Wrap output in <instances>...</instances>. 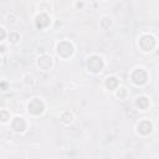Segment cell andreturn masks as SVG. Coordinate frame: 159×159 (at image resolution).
<instances>
[{
  "label": "cell",
  "instance_id": "6da1fadb",
  "mask_svg": "<svg viewBox=\"0 0 159 159\" xmlns=\"http://www.w3.org/2000/svg\"><path fill=\"white\" fill-rule=\"evenodd\" d=\"M103 61H102V58L97 56V55H93V56H91L88 58V61H87V67L91 72H93V73H98V72H101L102 69H103Z\"/></svg>",
  "mask_w": 159,
  "mask_h": 159
},
{
  "label": "cell",
  "instance_id": "7a4b0ae2",
  "mask_svg": "<svg viewBox=\"0 0 159 159\" xmlns=\"http://www.w3.org/2000/svg\"><path fill=\"white\" fill-rule=\"evenodd\" d=\"M139 46L143 51H152L155 47V39L152 35H143L139 39Z\"/></svg>",
  "mask_w": 159,
  "mask_h": 159
},
{
  "label": "cell",
  "instance_id": "3957f363",
  "mask_svg": "<svg viewBox=\"0 0 159 159\" xmlns=\"http://www.w3.org/2000/svg\"><path fill=\"white\" fill-rule=\"evenodd\" d=\"M57 54L61 57H70L73 54V45L69 41H62L57 45Z\"/></svg>",
  "mask_w": 159,
  "mask_h": 159
},
{
  "label": "cell",
  "instance_id": "277c9868",
  "mask_svg": "<svg viewBox=\"0 0 159 159\" xmlns=\"http://www.w3.org/2000/svg\"><path fill=\"white\" fill-rule=\"evenodd\" d=\"M28 108H29V113H31L32 116H39L44 111V103H43L41 99L34 98V99H31V101H30Z\"/></svg>",
  "mask_w": 159,
  "mask_h": 159
},
{
  "label": "cell",
  "instance_id": "5b68a950",
  "mask_svg": "<svg viewBox=\"0 0 159 159\" xmlns=\"http://www.w3.org/2000/svg\"><path fill=\"white\" fill-rule=\"evenodd\" d=\"M131 78H132L133 83H136V85H138V86H142V85H144V83L147 82L148 76H147V72L144 70L138 69L136 71H133Z\"/></svg>",
  "mask_w": 159,
  "mask_h": 159
},
{
  "label": "cell",
  "instance_id": "8992f818",
  "mask_svg": "<svg viewBox=\"0 0 159 159\" xmlns=\"http://www.w3.org/2000/svg\"><path fill=\"white\" fill-rule=\"evenodd\" d=\"M37 66H39V69L40 70H44V71H47L51 69V66H52V58L50 57V56H41L39 60H37Z\"/></svg>",
  "mask_w": 159,
  "mask_h": 159
},
{
  "label": "cell",
  "instance_id": "52a82bcc",
  "mask_svg": "<svg viewBox=\"0 0 159 159\" xmlns=\"http://www.w3.org/2000/svg\"><path fill=\"white\" fill-rule=\"evenodd\" d=\"M49 24H50V18L46 14H40L36 16L35 25L37 29H45L46 26H49Z\"/></svg>",
  "mask_w": 159,
  "mask_h": 159
},
{
  "label": "cell",
  "instance_id": "ba28073f",
  "mask_svg": "<svg viewBox=\"0 0 159 159\" xmlns=\"http://www.w3.org/2000/svg\"><path fill=\"white\" fill-rule=\"evenodd\" d=\"M11 127L16 132H24L25 128H26V122H25V119L21 118V117H16L11 123Z\"/></svg>",
  "mask_w": 159,
  "mask_h": 159
},
{
  "label": "cell",
  "instance_id": "9c48e42d",
  "mask_svg": "<svg viewBox=\"0 0 159 159\" xmlns=\"http://www.w3.org/2000/svg\"><path fill=\"white\" fill-rule=\"evenodd\" d=\"M137 128H138V132L140 133V134L147 136V134H149V133L152 132V123H150L149 121H142L138 124Z\"/></svg>",
  "mask_w": 159,
  "mask_h": 159
},
{
  "label": "cell",
  "instance_id": "30bf717a",
  "mask_svg": "<svg viewBox=\"0 0 159 159\" xmlns=\"http://www.w3.org/2000/svg\"><path fill=\"white\" fill-rule=\"evenodd\" d=\"M136 103L140 110H146V108H148V106H149V101H148L147 97H138Z\"/></svg>",
  "mask_w": 159,
  "mask_h": 159
},
{
  "label": "cell",
  "instance_id": "8fae6325",
  "mask_svg": "<svg viewBox=\"0 0 159 159\" xmlns=\"http://www.w3.org/2000/svg\"><path fill=\"white\" fill-rule=\"evenodd\" d=\"M106 86L108 90H114L117 86H118V80L116 77H108L106 81Z\"/></svg>",
  "mask_w": 159,
  "mask_h": 159
},
{
  "label": "cell",
  "instance_id": "7c38bea8",
  "mask_svg": "<svg viewBox=\"0 0 159 159\" xmlns=\"http://www.w3.org/2000/svg\"><path fill=\"white\" fill-rule=\"evenodd\" d=\"M61 121H62V123H65V124H70V123L72 122V114H71L69 111L63 112V113L61 114Z\"/></svg>",
  "mask_w": 159,
  "mask_h": 159
},
{
  "label": "cell",
  "instance_id": "4fadbf2b",
  "mask_svg": "<svg viewBox=\"0 0 159 159\" xmlns=\"http://www.w3.org/2000/svg\"><path fill=\"white\" fill-rule=\"evenodd\" d=\"M9 40L11 41L13 44H16V43H18V41L20 40V35L18 34V32L13 31V32H10V34H9Z\"/></svg>",
  "mask_w": 159,
  "mask_h": 159
},
{
  "label": "cell",
  "instance_id": "5bb4252c",
  "mask_svg": "<svg viewBox=\"0 0 159 159\" xmlns=\"http://www.w3.org/2000/svg\"><path fill=\"white\" fill-rule=\"evenodd\" d=\"M9 118H10V113L9 112L5 111V110L0 111V121H1V122H6V121H9Z\"/></svg>",
  "mask_w": 159,
  "mask_h": 159
},
{
  "label": "cell",
  "instance_id": "9a60e30c",
  "mask_svg": "<svg viewBox=\"0 0 159 159\" xmlns=\"http://www.w3.org/2000/svg\"><path fill=\"white\" fill-rule=\"evenodd\" d=\"M111 24H112V21H111L110 18H103V19L101 20V26H102V29H105V30L110 28Z\"/></svg>",
  "mask_w": 159,
  "mask_h": 159
},
{
  "label": "cell",
  "instance_id": "2e32d148",
  "mask_svg": "<svg viewBox=\"0 0 159 159\" xmlns=\"http://www.w3.org/2000/svg\"><path fill=\"white\" fill-rule=\"evenodd\" d=\"M25 83H26V85H32V83H34V77L30 76V75L25 76Z\"/></svg>",
  "mask_w": 159,
  "mask_h": 159
},
{
  "label": "cell",
  "instance_id": "e0dca14e",
  "mask_svg": "<svg viewBox=\"0 0 159 159\" xmlns=\"http://www.w3.org/2000/svg\"><path fill=\"white\" fill-rule=\"evenodd\" d=\"M5 36H6V32H5V30H4L3 28H0V41H1V40H4V39H5Z\"/></svg>",
  "mask_w": 159,
  "mask_h": 159
},
{
  "label": "cell",
  "instance_id": "ac0fdd59",
  "mask_svg": "<svg viewBox=\"0 0 159 159\" xmlns=\"http://www.w3.org/2000/svg\"><path fill=\"white\" fill-rule=\"evenodd\" d=\"M124 96H125V90L124 88H121L119 92H118V97L119 98H124Z\"/></svg>",
  "mask_w": 159,
  "mask_h": 159
},
{
  "label": "cell",
  "instance_id": "d6986e66",
  "mask_svg": "<svg viewBox=\"0 0 159 159\" xmlns=\"http://www.w3.org/2000/svg\"><path fill=\"white\" fill-rule=\"evenodd\" d=\"M0 88L3 91H6L7 90V83L6 82H0Z\"/></svg>",
  "mask_w": 159,
  "mask_h": 159
},
{
  "label": "cell",
  "instance_id": "ffe728a7",
  "mask_svg": "<svg viewBox=\"0 0 159 159\" xmlns=\"http://www.w3.org/2000/svg\"><path fill=\"white\" fill-rule=\"evenodd\" d=\"M0 52H1V54L5 52V47L4 46H0Z\"/></svg>",
  "mask_w": 159,
  "mask_h": 159
},
{
  "label": "cell",
  "instance_id": "44dd1931",
  "mask_svg": "<svg viewBox=\"0 0 159 159\" xmlns=\"http://www.w3.org/2000/svg\"><path fill=\"white\" fill-rule=\"evenodd\" d=\"M82 5H83L82 3H78V4H77V6H78V7H82Z\"/></svg>",
  "mask_w": 159,
  "mask_h": 159
},
{
  "label": "cell",
  "instance_id": "7402d4cb",
  "mask_svg": "<svg viewBox=\"0 0 159 159\" xmlns=\"http://www.w3.org/2000/svg\"><path fill=\"white\" fill-rule=\"evenodd\" d=\"M0 65H1V58H0Z\"/></svg>",
  "mask_w": 159,
  "mask_h": 159
}]
</instances>
